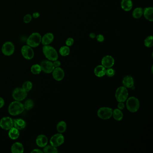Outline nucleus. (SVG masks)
Instances as JSON below:
<instances>
[{"label":"nucleus","instance_id":"obj_1","mask_svg":"<svg viewBox=\"0 0 153 153\" xmlns=\"http://www.w3.org/2000/svg\"><path fill=\"white\" fill-rule=\"evenodd\" d=\"M42 50L44 54L49 60L53 62L58 60V52L52 46L50 45H44Z\"/></svg>","mask_w":153,"mask_h":153},{"label":"nucleus","instance_id":"obj_2","mask_svg":"<svg viewBox=\"0 0 153 153\" xmlns=\"http://www.w3.org/2000/svg\"><path fill=\"white\" fill-rule=\"evenodd\" d=\"M25 110L24 104L19 101L12 102L9 106L8 111L10 115L13 116L20 114Z\"/></svg>","mask_w":153,"mask_h":153},{"label":"nucleus","instance_id":"obj_3","mask_svg":"<svg viewBox=\"0 0 153 153\" xmlns=\"http://www.w3.org/2000/svg\"><path fill=\"white\" fill-rule=\"evenodd\" d=\"M126 107L131 112L135 113L139 109L140 104L138 99L134 97H131L127 99Z\"/></svg>","mask_w":153,"mask_h":153},{"label":"nucleus","instance_id":"obj_4","mask_svg":"<svg viewBox=\"0 0 153 153\" xmlns=\"http://www.w3.org/2000/svg\"><path fill=\"white\" fill-rule=\"evenodd\" d=\"M42 38V36L39 33H33L27 40V45L32 48L38 47L41 43Z\"/></svg>","mask_w":153,"mask_h":153},{"label":"nucleus","instance_id":"obj_5","mask_svg":"<svg viewBox=\"0 0 153 153\" xmlns=\"http://www.w3.org/2000/svg\"><path fill=\"white\" fill-rule=\"evenodd\" d=\"M128 89L124 86L118 88L115 92V97L117 102H124L128 99Z\"/></svg>","mask_w":153,"mask_h":153},{"label":"nucleus","instance_id":"obj_6","mask_svg":"<svg viewBox=\"0 0 153 153\" xmlns=\"http://www.w3.org/2000/svg\"><path fill=\"white\" fill-rule=\"evenodd\" d=\"M113 110L108 107L99 108L97 112L98 117L102 120H108L112 116Z\"/></svg>","mask_w":153,"mask_h":153},{"label":"nucleus","instance_id":"obj_7","mask_svg":"<svg viewBox=\"0 0 153 153\" xmlns=\"http://www.w3.org/2000/svg\"><path fill=\"white\" fill-rule=\"evenodd\" d=\"M12 96L16 101L20 102L25 99L27 96V92L25 91L23 88H17L13 91Z\"/></svg>","mask_w":153,"mask_h":153},{"label":"nucleus","instance_id":"obj_8","mask_svg":"<svg viewBox=\"0 0 153 153\" xmlns=\"http://www.w3.org/2000/svg\"><path fill=\"white\" fill-rule=\"evenodd\" d=\"M64 140L65 139L64 136L62 133H57L51 137L50 140V144L52 146L57 147L63 144Z\"/></svg>","mask_w":153,"mask_h":153},{"label":"nucleus","instance_id":"obj_9","mask_svg":"<svg viewBox=\"0 0 153 153\" xmlns=\"http://www.w3.org/2000/svg\"><path fill=\"white\" fill-rule=\"evenodd\" d=\"M15 47L13 43L10 42H5L1 48L2 53L4 55L7 56H11L15 52Z\"/></svg>","mask_w":153,"mask_h":153},{"label":"nucleus","instance_id":"obj_10","mask_svg":"<svg viewBox=\"0 0 153 153\" xmlns=\"http://www.w3.org/2000/svg\"><path fill=\"white\" fill-rule=\"evenodd\" d=\"M21 53L23 57L27 60L32 59L34 56V52L33 48L27 45L22 47Z\"/></svg>","mask_w":153,"mask_h":153},{"label":"nucleus","instance_id":"obj_11","mask_svg":"<svg viewBox=\"0 0 153 153\" xmlns=\"http://www.w3.org/2000/svg\"><path fill=\"white\" fill-rule=\"evenodd\" d=\"M0 127L7 130L10 129L14 127L13 120L10 117H3L0 120Z\"/></svg>","mask_w":153,"mask_h":153},{"label":"nucleus","instance_id":"obj_12","mask_svg":"<svg viewBox=\"0 0 153 153\" xmlns=\"http://www.w3.org/2000/svg\"><path fill=\"white\" fill-rule=\"evenodd\" d=\"M40 66L42 71L46 73H51L55 68L53 63L50 60L43 61L41 62Z\"/></svg>","mask_w":153,"mask_h":153},{"label":"nucleus","instance_id":"obj_13","mask_svg":"<svg viewBox=\"0 0 153 153\" xmlns=\"http://www.w3.org/2000/svg\"><path fill=\"white\" fill-rule=\"evenodd\" d=\"M102 65L105 68H111L114 64V59L111 56L106 55L104 56L102 60Z\"/></svg>","mask_w":153,"mask_h":153},{"label":"nucleus","instance_id":"obj_14","mask_svg":"<svg viewBox=\"0 0 153 153\" xmlns=\"http://www.w3.org/2000/svg\"><path fill=\"white\" fill-rule=\"evenodd\" d=\"M52 72L53 78L57 81H61L64 78L65 73L63 70L60 67L55 68Z\"/></svg>","mask_w":153,"mask_h":153},{"label":"nucleus","instance_id":"obj_15","mask_svg":"<svg viewBox=\"0 0 153 153\" xmlns=\"http://www.w3.org/2000/svg\"><path fill=\"white\" fill-rule=\"evenodd\" d=\"M54 35L52 33H47L42 37V44L44 45H50L54 40Z\"/></svg>","mask_w":153,"mask_h":153},{"label":"nucleus","instance_id":"obj_16","mask_svg":"<svg viewBox=\"0 0 153 153\" xmlns=\"http://www.w3.org/2000/svg\"><path fill=\"white\" fill-rule=\"evenodd\" d=\"M48 141V138L44 135H39L36 139V143L37 146L42 148L47 146Z\"/></svg>","mask_w":153,"mask_h":153},{"label":"nucleus","instance_id":"obj_17","mask_svg":"<svg viewBox=\"0 0 153 153\" xmlns=\"http://www.w3.org/2000/svg\"><path fill=\"white\" fill-rule=\"evenodd\" d=\"M143 16L145 19L150 22L153 21V8L152 7H146L143 9Z\"/></svg>","mask_w":153,"mask_h":153},{"label":"nucleus","instance_id":"obj_18","mask_svg":"<svg viewBox=\"0 0 153 153\" xmlns=\"http://www.w3.org/2000/svg\"><path fill=\"white\" fill-rule=\"evenodd\" d=\"M122 84L126 88H131L134 85V79L131 76H126L123 78Z\"/></svg>","mask_w":153,"mask_h":153},{"label":"nucleus","instance_id":"obj_19","mask_svg":"<svg viewBox=\"0 0 153 153\" xmlns=\"http://www.w3.org/2000/svg\"><path fill=\"white\" fill-rule=\"evenodd\" d=\"M11 152L13 153H22L24 152L23 144L20 142H16L11 146Z\"/></svg>","mask_w":153,"mask_h":153},{"label":"nucleus","instance_id":"obj_20","mask_svg":"<svg viewBox=\"0 0 153 153\" xmlns=\"http://www.w3.org/2000/svg\"><path fill=\"white\" fill-rule=\"evenodd\" d=\"M122 9L125 11H129L131 10L133 7L131 0H122L121 2Z\"/></svg>","mask_w":153,"mask_h":153},{"label":"nucleus","instance_id":"obj_21","mask_svg":"<svg viewBox=\"0 0 153 153\" xmlns=\"http://www.w3.org/2000/svg\"><path fill=\"white\" fill-rule=\"evenodd\" d=\"M106 69L102 65H98L95 68L94 72L95 75L98 77H102L105 75Z\"/></svg>","mask_w":153,"mask_h":153},{"label":"nucleus","instance_id":"obj_22","mask_svg":"<svg viewBox=\"0 0 153 153\" xmlns=\"http://www.w3.org/2000/svg\"><path fill=\"white\" fill-rule=\"evenodd\" d=\"M13 124L15 128L19 130H22L25 128L26 123L24 120L19 119L13 120Z\"/></svg>","mask_w":153,"mask_h":153},{"label":"nucleus","instance_id":"obj_23","mask_svg":"<svg viewBox=\"0 0 153 153\" xmlns=\"http://www.w3.org/2000/svg\"><path fill=\"white\" fill-rule=\"evenodd\" d=\"M19 130L15 127H13L10 129L8 135L10 138L12 140H16L18 138L19 136Z\"/></svg>","mask_w":153,"mask_h":153},{"label":"nucleus","instance_id":"obj_24","mask_svg":"<svg viewBox=\"0 0 153 153\" xmlns=\"http://www.w3.org/2000/svg\"><path fill=\"white\" fill-rule=\"evenodd\" d=\"M112 116L116 121H121L123 118V114L121 110L115 109L113 110Z\"/></svg>","mask_w":153,"mask_h":153},{"label":"nucleus","instance_id":"obj_25","mask_svg":"<svg viewBox=\"0 0 153 153\" xmlns=\"http://www.w3.org/2000/svg\"><path fill=\"white\" fill-rule=\"evenodd\" d=\"M143 14V9L141 7H137L133 10L132 13V16L134 19H139L142 16Z\"/></svg>","mask_w":153,"mask_h":153},{"label":"nucleus","instance_id":"obj_26","mask_svg":"<svg viewBox=\"0 0 153 153\" xmlns=\"http://www.w3.org/2000/svg\"><path fill=\"white\" fill-rule=\"evenodd\" d=\"M57 130L59 133H62L65 132L67 129V123L64 121H61L58 123L57 125Z\"/></svg>","mask_w":153,"mask_h":153},{"label":"nucleus","instance_id":"obj_27","mask_svg":"<svg viewBox=\"0 0 153 153\" xmlns=\"http://www.w3.org/2000/svg\"><path fill=\"white\" fill-rule=\"evenodd\" d=\"M43 152L45 153H58V150L57 147H55L52 145H49L44 147Z\"/></svg>","mask_w":153,"mask_h":153},{"label":"nucleus","instance_id":"obj_28","mask_svg":"<svg viewBox=\"0 0 153 153\" xmlns=\"http://www.w3.org/2000/svg\"><path fill=\"white\" fill-rule=\"evenodd\" d=\"M60 54L62 56H68L70 53V49L68 46H63L60 48L59 51Z\"/></svg>","mask_w":153,"mask_h":153},{"label":"nucleus","instance_id":"obj_29","mask_svg":"<svg viewBox=\"0 0 153 153\" xmlns=\"http://www.w3.org/2000/svg\"><path fill=\"white\" fill-rule=\"evenodd\" d=\"M144 45L147 48H151L153 45V37L152 35L149 36L144 40Z\"/></svg>","mask_w":153,"mask_h":153},{"label":"nucleus","instance_id":"obj_30","mask_svg":"<svg viewBox=\"0 0 153 153\" xmlns=\"http://www.w3.org/2000/svg\"><path fill=\"white\" fill-rule=\"evenodd\" d=\"M42 71L41 66L39 64H34L31 67V71L34 75H38Z\"/></svg>","mask_w":153,"mask_h":153},{"label":"nucleus","instance_id":"obj_31","mask_svg":"<svg viewBox=\"0 0 153 153\" xmlns=\"http://www.w3.org/2000/svg\"><path fill=\"white\" fill-rule=\"evenodd\" d=\"M24 106L25 109L27 110H31L33 107L34 102L32 99H28L25 102Z\"/></svg>","mask_w":153,"mask_h":153},{"label":"nucleus","instance_id":"obj_32","mask_svg":"<svg viewBox=\"0 0 153 153\" xmlns=\"http://www.w3.org/2000/svg\"><path fill=\"white\" fill-rule=\"evenodd\" d=\"M33 88V84L31 81H27L23 85V89L26 92H29Z\"/></svg>","mask_w":153,"mask_h":153},{"label":"nucleus","instance_id":"obj_33","mask_svg":"<svg viewBox=\"0 0 153 153\" xmlns=\"http://www.w3.org/2000/svg\"><path fill=\"white\" fill-rule=\"evenodd\" d=\"M105 75L109 77H111L114 76L115 75V71L114 69L111 68H109L106 70L105 71Z\"/></svg>","mask_w":153,"mask_h":153},{"label":"nucleus","instance_id":"obj_34","mask_svg":"<svg viewBox=\"0 0 153 153\" xmlns=\"http://www.w3.org/2000/svg\"><path fill=\"white\" fill-rule=\"evenodd\" d=\"M33 16L30 14H27L24 17V22L25 24H28L30 23L32 20Z\"/></svg>","mask_w":153,"mask_h":153},{"label":"nucleus","instance_id":"obj_35","mask_svg":"<svg viewBox=\"0 0 153 153\" xmlns=\"http://www.w3.org/2000/svg\"><path fill=\"white\" fill-rule=\"evenodd\" d=\"M65 43H66V45L68 46V47L72 46L74 43V39L71 38V37H69V38H68L66 40Z\"/></svg>","mask_w":153,"mask_h":153},{"label":"nucleus","instance_id":"obj_36","mask_svg":"<svg viewBox=\"0 0 153 153\" xmlns=\"http://www.w3.org/2000/svg\"><path fill=\"white\" fill-rule=\"evenodd\" d=\"M97 40V42H102L104 41L105 38L104 36L103 35L99 34L98 35L96 36Z\"/></svg>","mask_w":153,"mask_h":153},{"label":"nucleus","instance_id":"obj_37","mask_svg":"<svg viewBox=\"0 0 153 153\" xmlns=\"http://www.w3.org/2000/svg\"><path fill=\"white\" fill-rule=\"evenodd\" d=\"M118 109L120 110H123L125 108V104L124 102H119L118 104Z\"/></svg>","mask_w":153,"mask_h":153},{"label":"nucleus","instance_id":"obj_38","mask_svg":"<svg viewBox=\"0 0 153 153\" xmlns=\"http://www.w3.org/2000/svg\"><path fill=\"white\" fill-rule=\"evenodd\" d=\"M53 63V66L55 68H58V67H59L61 66V62L58 60L54 61Z\"/></svg>","mask_w":153,"mask_h":153},{"label":"nucleus","instance_id":"obj_39","mask_svg":"<svg viewBox=\"0 0 153 153\" xmlns=\"http://www.w3.org/2000/svg\"><path fill=\"white\" fill-rule=\"evenodd\" d=\"M5 105V101L2 97H0V108H2Z\"/></svg>","mask_w":153,"mask_h":153},{"label":"nucleus","instance_id":"obj_40","mask_svg":"<svg viewBox=\"0 0 153 153\" xmlns=\"http://www.w3.org/2000/svg\"><path fill=\"white\" fill-rule=\"evenodd\" d=\"M40 13H38V12H34L33 14V17L34 19H37L38 18H39L40 17Z\"/></svg>","mask_w":153,"mask_h":153},{"label":"nucleus","instance_id":"obj_41","mask_svg":"<svg viewBox=\"0 0 153 153\" xmlns=\"http://www.w3.org/2000/svg\"><path fill=\"white\" fill-rule=\"evenodd\" d=\"M31 153H43V151H42L41 149H34L31 152Z\"/></svg>","mask_w":153,"mask_h":153},{"label":"nucleus","instance_id":"obj_42","mask_svg":"<svg viewBox=\"0 0 153 153\" xmlns=\"http://www.w3.org/2000/svg\"><path fill=\"white\" fill-rule=\"evenodd\" d=\"M89 37L91 38V39H94L96 37V35L94 33H91L89 34Z\"/></svg>","mask_w":153,"mask_h":153}]
</instances>
